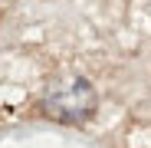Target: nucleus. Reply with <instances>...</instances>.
<instances>
[{"label":"nucleus","mask_w":151,"mask_h":148,"mask_svg":"<svg viewBox=\"0 0 151 148\" xmlns=\"http://www.w3.org/2000/svg\"><path fill=\"white\" fill-rule=\"evenodd\" d=\"M43 109L49 112V118H63V122H82L95 112V89L89 79L82 76H66L49 86Z\"/></svg>","instance_id":"1"}]
</instances>
